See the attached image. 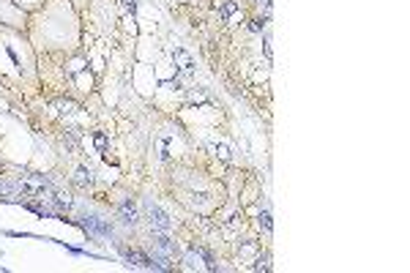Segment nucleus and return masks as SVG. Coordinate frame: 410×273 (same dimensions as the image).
I'll list each match as a JSON object with an SVG mask.
<instances>
[{
  "label": "nucleus",
  "instance_id": "f257e3e1",
  "mask_svg": "<svg viewBox=\"0 0 410 273\" xmlns=\"http://www.w3.org/2000/svg\"><path fill=\"white\" fill-rule=\"evenodd\" d=\"M142 211H145V218L151 221L153 230H159V232H167L170 227H173V221H170V216L164 211H161L156 202H151V199H145L142 202Z\"/></svg>",
  "mask_w": 410,
  "mask_h": 273
},
{
  "label": "nucleus",
  "instance_id": "f03ea898",
  "mask_svg": "<svg viewBox=\"0 0 410 273\" xmlns=\"http://www.w3.org/2000/svg\"><path fill=\"white\" fill-rule=\"evenodd\" d=\"M173 60H175V66L181 68L183 74H189V71L195 68V58H192L186 49H181V47H175V49H173Z\"/></svg>",
  "mask_w": 410,
  "mask_h": 273
},
{
  "label": "nucleus",
  "instance_id": "7ed1b4c3",
  "mask_svg": "<svg viewBox=\"0 0 410 273\" xmlns=\"http://www.w3.org/2000/svg\"><path fill=\"white\" fill-rule=\"evenodd\" d=\"M118 213H120V218H123L126 224H137V208H134V202L132 199H126V202H120L118 205Z\"/></svg>",
  "mask_w": 410,
  "mask_h": 273
},
{
  "label": "nucleus",
  "instance_id": "20e7f679",
  "mask_svg": "<svg viewBox=\"0 0 410 273\" xmlns=\"http://www.w3.org/2000/svg\"><path fill=\"white\" fill-rule=\"evenodd\" d=\"M123 257L132 262V265H142V268H151V257L142 252H137V249H123Z\"/></svg>",
  "mask_w": 410,
  "mask_h": 273
},
{
  "label": "nucleus",
  "instance_id": "39448f33",
  "mask_svg": "<svg viewBox=\"0 0 410 273\" xmlns=\"http://www.w3.org/2000/svg\"><path fill=\"white\" fill-rule=\"evenodd\" d=\"M85 227H88V230H93V232H98V235H110V224H104V221H101V218H96V216H88L85 218Z\"/></svg>",
  "mask_w": 410,
  "mask_h": 273
},
{
  "label": "nucleus",
  "instance_id": "423d86ee",
  "mask_svg": "<svg viewBox=\"0 0 410 273\" xmlns=\"http://www.w3.org/2000/svg\"><path fill=\"white\" fill-rule=\"evenodd\" d=\"M74 183L79 186V189H91V186H93V175H91V170L79 167V170L74 172Z\"/></svg>",
  "mask_w": 410,
  "mask_h": 273
},
{
  "label": "nucleus",
  "instance_id": "0eeeda50",
  "mask_svg": "<svg viewBox=\"0 0 410 273\" xmlns=\"http://www.w3.org/2000/svg\"><path fill=\"white\" fill-rule=\"evenodd\" d=\"M153 243H156V249H159V252L167 254V257H175V243L167 238V235H156V238H153Z\"/></svg>",
  "mask_w": 410,
  "mask_h": 273
},
{
  "label": "nucleus",
  "instance_id": "6e6552de",
  "mask_svg": "<svg viewBox=\"0 0 410 273\" xmlns=\"http://www.w3.org/2000/svg\"><path fill=\"white\" fill-rule=\"evenodd\" d=\"M219 17H224V20H233V17H238V3H235V0H227V3H222V6H219Z\"/></svg>",
  "mask_w": 410,
  "mask_h": 273
},
{
  "label": "nucleus",
  "instance_id": "1a4fd4ad",
  "mask_svg": "<svg viewBox=\"0 0 410 273\" xmlns=\"http://www.w3.org/2000/svg\"><path fill=\"white\" fill-rule=\"evenodd\" d=\"M208 148L214 150V156H219L222 161H230V158H233V156H230V148H227L224 142H211Z\"/></svg>",
  "mask_w": 410,
  "mask_h": 273
},
{
  "label": "nucleus",
  "instance_id": "9d476101",
  "mask_svg": "<svg viewBox=\"0 0 410 273\" xmlns=\"http://www.w3.org/2000/svg\"><path fill=\"white\" fill-rule=\"evenodd\" d=\"M49 199H52L58 208H66V211L71 208V197H69V194H63V191H52V197H49Z\"/></svg>",
  "mask_w": 410,
  "mask_h": 273
},
{
  "label": "nucleus",
  "instance_id": "9b49d317",
  "mask_svg": "<svg viewBox=\"0 0 410 273\" xmlns=\"http://www.w3.org/2000/svg\"><path fill=\"white\" fill-rule=\"evenodd\" d=\"M0 197H6V199H17V186L6 183V180H0Z\"/></svg>",
  "mask_w": 410,
  "mask_h": 273
},
{
  "label": "nucleus",
  "instance_id": "f8f14e48",
  "mask_svg": "<svg viewBox=\"0 0 410 273\" xmlns=\"http://www.w3.org/2000/svg\"><path fill=\"white\" fill-rule=\"evenodd\" d=\"M189 101L192 104H202V101H208V96H205V90H192V93H189Z\"/></svg>",
  "mask_w": 410,
  "mask_h": 273
},
{
  "label": "nucleus",
  "instance_id": "ddd939ff",
  "mask_svg": "<svg viewBox=\"0 0 410 273\" xmlns=\"http://www.w3.org/2000/svg\"><path fill=\"white\" fill-rule=\"evenodd\" d=\"M260 227H263L265 232H271V227H273V224H271V216H268V213H265V211L260 213Z\"/></svg>",
  "mask_w": 410,
  "mask_h": 273
},
{
  "label": "nucleus",
  "instance_id": "4468645a",
  "mask_svg": "<svg viewBox=\"0 0 410 273\" xmlns=\"http://www.w3.org/2000/svg\"><path fill=\"white\" fill-rule=\"evenodd\" d=\"M252 30H254V33H260V30H263V27H265V20H263V17H257V20H252Z\"/></svg>",
  "mask_w": 410,
  "mask_h": 273
},
{
  "label": "nucleus",
  "instance_id": "2eb2a0df",
  "mask_svg": "<svg viewBox=\"0 0 410 273\" xmlns=\"http://www.w3.org/2000/svg\"><path fill=\"white\" fill-rule=\"evenodd\" d=\"M58 107H60V112H74L77 104L74 101H58Z\"/></svg>",
  "mask_w": 410,
  "mask_h": 273
},
{
  "label": "nucleus",
  "instance_id": "dca6fc26",
  "mask_svg": "<svg viewBox=\"0 0 410 273\" xmlns=\"http://www.w3.org/2000/svg\"><path fill=\"white\" fill-rule=\"evenodd\" d=\"M254 271H271V265H268V257H260L257 265H254Z\"/></svg>",
  "mask_w": 410,
  "mask_h": 273
},
{
  "label": "nucleus",
  "instance_id": "f3484780",
  "mask_svg": "<svg viewBox=\"0 0 410 273\" xmlns=\"http://www.w3.org/2000/svg\"><path fill=\"white\" fill-rule=\"evenodd\" d=\"M96 148H98V150L107 148V136H104V134H96Z\"/></svg>",
  "mask_w": 410,
  "mask_h": 273
},
{
  "label": "nucleus",
  "instance_id": "a211bd4d",
  "mask_svg": "<svg viewBox=\"0 0 410 273\" xmlns=\"http://www.w3.org/2000/svg\"><path fill=\"white\" fill-rule=\"evenodd\" d=\"M82 71V60L77 58V60H71V74H79Z\"/></svg>",
  "mask_w": 410,
  "mask_h": 273
},
{
  "label": "nucleus",
  "instance_id": "6ab92c4d",
  "mask_svg": "<svg viewBox=\"0 0 410 273\" xmlns=\"http://www.w3.org/2000/svg\"><path fill=\"white\" fill-rule=\"evenodd\" d=\"M120 6H123L126 11H134V0H120Z\"/></svg>",
  "mask_w": 410,
  "mask_h": 273
},
{
  "label": "nucleus",
  "instance_id": "aec40b11",
  "mask_svg": "<svg viewBox=\"0 0 410 273\" xmlns=\"http://www.w3.org/2000/svg\"><path fill=\"white\" fill-rule=\"evenodd\" d=\"M265 55L271 58V36H265Z\"/></svg>",
  "mask_w": 410,
  "mask_h": 273
}]
</instances>
